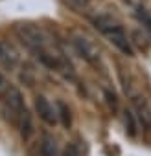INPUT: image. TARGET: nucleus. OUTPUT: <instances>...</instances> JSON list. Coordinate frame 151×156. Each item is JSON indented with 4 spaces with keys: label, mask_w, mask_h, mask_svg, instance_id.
Instances as JSON below:
<instances>
[{
    "label": "nucleus",
    "mask_w": 151,
    "mask_h": 156,
    "mask_svg": "<svg viewBox=\"0 0 151 156\" xmlns=\"http://www.w3.org/2000/svg\"><path fill=\"white\" fill-rule=\"evenodd\" d=\"M15 35L20 41V44L26 46L31 53H37L39 50L46 48V35L35 24H30V22L15 24Z\"/></svg>",
    "instance_id": "1"
},
{
    "label": "nucleus",
    "mask_w": 151,
    "mask_h": 156,
    "mask_svg": "<svg viewBox=\"0 0 151 156\" xmlns=\"http://www.w3.org/2000/svg\"><path fill=\"white\" fill-rule=\"evenodd\" d=\"M72 46L76 50V53H78L85 62H89L90 66H100V50L94 46V42L90 39H87L85 35L81 33H74L72 35Z\"/></svg>",
    "instance_id": "2"
},
{
    "label": "nucleus",
    "mask_w": 151,
    "mask_h": 156,
    "mask_svg": "<svg viewBox=\"0 0 151 156\" xmlns=\"http://www.w3.org/2000/svg\"><path fill=\"white\" fill-rule=\"evenodd\" d=\"M2 98H4V112H6V118H8V121H11L15 125L19 112L26 107L24 105V96H22V92L17 87H9Z\"/></svg>",
    "instance_id": "3"
},
{
    "label": "nucleus",
    "mask_w": 151,
    "mask_h": 156,
    "mask_svg": "<svg viewBox=\"0 0 151 156\" xmlns=\"http://www.w3.org/2000/svg\"><path fill=\"white\" fill-rule=\"evenodd\" d=\"M103 35H105L107 41H109L118 51H122L125 57H134V46H133L131 39L127 37V33L123 31V28H122L120 24H116L114 28L107 30Z\"/></svg>",
    "instance_id": "4"
},
{
    "label": "nucleus",
    "mask_w": 151,
    "mask_h": 156,
    "mask_svg": "<svg viewBox=\"0 0 151 156\" xmlns=\"http://www.w3.org/2000/svg\"><path fill=\"white\" fill-rule=\"evenodd\" d=\"M131 110L136 116V121L145 129L147 132L151 130V107L147 99L140 94H131Z\"/></svg>",
    "instance_id": "5"
},
{
    "label": "nucleus",
    "mask_w": 151,
    "mask_h": 156,
    "mask_svg": "<svg viewBox=\"0 0 151 156\" xmlns=\"http://www.w3.org/2000/svg\"><path fill=\"white\" fill-rule=\"evenodd\" d=\"M33 108H35V114L39 116V119H42L46 125L53 127L57 123V112L53 108V105L50 103V99L42 94H37L35 99H33Z\"/></svg>",
    "instance_id": "6"
},
{
    "label": "nucleus",
    "mask_w": 151,
    "mask_h": 156,
    "mask_svg": "<svg viewBox=\"0 0 151 156\" xmlns=\"http://www.w3.org/2000/svg\"><path fill=\"white\" fill-rule=\"evenodd\" d=\"M15 127L19 129V134L22 138V141H30L35 129H33V118H31V112L24 107L19 116H17V121H15Z\"/></svg>",
    "instance_id": "7"
},
{
    "label": "nucleus",
    "mask_w": 151,
    "mask_h": 156,
    "mask_svg": "<svg viewBox=\"0 0 151 156\" xmlns=\"http://www.w3.org/2000/svg\"><path fill=\"white\" fill-rule=\"evenodd\" d=\"M17 62H19V53H17V50H15L11 44L0 41V64H4V66H8V68H15Z\"/></svg>",
    "instance_id": "8"
},
{
    "label": "nucleus",
    "mask_w": 151,
    "mask_h": 156,
    "mask_svg": "<svg viewBox=\"0 0 151 156\" xmlns=\"http://www.w3.org/2000/svg\"><path fill=\"white\" fill-rule=\"evenodd\" d=\"M39 151H41V156H59L57 140L52 134H42L39 141Z\"/></svg>",
    "instance_id": "9"
},
{
    "label": "nucleus",
    "mask_w": 151,
    "mask_h": 156,
    "mask_svg": "<svg viewBox=\"0 0 151 156\" xmlns=\"http://www.w3.org/2000/svg\"><path fill=\"white\" fill-rule=\"evenodd\" d=\"M90 22H92V26H94V30H98L101 35L107 31V30H111V28H114L116 24H120L116 19H112L111 15H96V17H92L90 19Z\"/></svg>",
    "instance_id": "10"
},
{
    "label": "nucleus",
    "mask_w": 151,
    "mask_h": 156,
    "mask_svg": "<svg viewBox=\"0 0 151 156\" xmlns=\"http://www.w3.org/2000/svg\"><path fill=\"white\" fill-rule=\"evenodd\" d=\"M55 112H57V121H61V125L64 129H70L72 127V110H70V107L63 99H57Z\"/></svg>",
    "instance_id": "11"
},
{
    "label": "nucleus",
    "mask_w": 151,
    "mask_h": 156,
    "mask_svg": "<svg viewBox=\"0 0 151 156\" xmlns=\"http://www.w3.org/2000/svg\"><path fill=\"white\" fill-rule=\"evenodd\" d=\"M123 127H125V132H127L129 138L136 136V132H138V121H136V116L133 114L131 108L123 110Z\"/></svg>",
    "instance_id": "12"
},
{
    "label": "nucleus",
    "mask_w": 151,
    "mask_h": 156,
    "mask_svg": "<svg viewBox=\"0 0 151 156\" xmlns=\"http://www.w3.org/2000/svg\"><path fill=\"white\" fill-rule=\"evenodd\" d=\"M63 2L74 13H85L90 8V0H63Z\"/></svg>",
    "instance_id": "13"
},
{
    "label": "nucleus",
    "mask_w": 151,
    "mask_h": 156,
    "mask_svg": "<svg viewBox=\"0 0 151 156\" xmlns=\"http://www.w3.org/2000/svg\"><path fill=\"white\" fill-rule=\"evenodd\" d=\"M134 17H136L138 22L144 26V30L151 35V13H149L147 9H144V8H136V9H134Z\"/></svg>",
    "instance_id": "14"
},
{
    "label": "nucleus",
    "mask_w": 151,
    "mask_h": 156,
    "mask_svg": "<svg viewBox=\"0 0 151 156\" xmlns=\"http://www.w3.org/2000/svg\"><path fill=\"white\" fill-rule=\"evenodd\" d=\"M105 101H107V105L111 107L112 112L118 110V96H116L112 90H109V88H105Z\"/></svg>",
    "instance_id": "15"
},
{
    "label": "nucleus",
    "mask_w": 151,
    "mask_h": 156,
    "mask_svg": "<svg viewBox=\"0 0 151 156\" xmlns=\"http://www.w3.org/2000/svg\"><path fill=\"white\" fill-rule=\"evenodd\" d=\"M61 156H83V152H81V149H79L78 143H68L64 147V151H63Z\"/></svg>",
    "instance_id": "16"
},
{
    "label": "nucleus",
    "mask_w": 151,
    "mask_h": 156,
    "mask_svg": "<svg viewBox=\"0 0 151 156\" xmlns=\"http://www.w3.org/2000/svg\"><path fill=\"white\" fill-rule=\"evenodd\" d=\"M8 88H9V83H8V79H6V75H4V73H0V98L6 94Z\"/></svg>",
    "instance_id": "17"
},
{
    "label": "nucleus",
    "mask_w": 151,
    "mask_h": 156,
    "mask_svg": "<svg viewBox=\"0 0 151 156\" xmlns=\"http://www.w3.org/2000/svg\"><path fill=\"white\" fill-rule=\"evenodd\" d=\"M133 37L140 39V31H134V33H133ZM134 42H136V44H140V46H142V44H145V42H144V37H142V41H134Z\"/></svg>",
    "instance_id": "18"
}]
</instances>
